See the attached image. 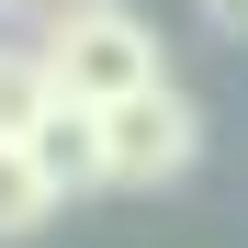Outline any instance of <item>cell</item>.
I'll use <instances>...</instances> for the list:
<instances>
[{
    "instance_id": "cell-6",
    "label": "cell",
    "mask_w": 248,
    "mask_h": 248,
    "mask_svg": "<svg viewBox=\"0 0 248 248\" xmlns=\"http://www.w3.org/2000/svg\"><path fill=\"white\" fill-rule=\"evenodd\" d=\"M203 23H215L226 46H248V0H203Z\"/></svg>"
},
{
    "instance_id": "cell-3",
    "label": "cell",
    "mask_w": 248,
    "mask_h": 248,
    "mask_svg": "<svg viewBox=\"0 0 248 248\" xmlns=\"http://www.w3.org/2000/svg\"><path fill=\"white\" fill-rule=\"evenodd\" d=\"M23 170L46 181V203L102 192V124H91V113H68V102H46V113H34V136H23Z\"/></svg>"
},
{
    "instance_id": "cell-1",
    "label": "cell",
    "mask_w": 248,
    "mask_h": 248,
    "mask_svg": "<svg viewBox=\"0 0 248 248\" xmlns=\"http://www.w3.org/2000/svg\"><path fill=\"white\" fill-rule=\"evenodd\" d=\"M34 68H46V102L68 113H113L124 91H158V34L124 12V0H68V12L34 34Z\"/></svg>"
},
{
    "instance_id": "cell-7",
    "label": "cell",
    "mask_w": 248,
    "mask_h": 248,
    "mask_svg": "<svg viewBox=\"0 0 248 248\" xmlns=\"http://www.w3.org/2000/svg\"><path fill=\"white\" fill-rule=\"evenodd\" d=\"M0 12H12V23H57L68 0H0Z\"/></svg>"
},
{
    "instance_id": "cell-4",
    "label": "cell",
    "mask_w": 248,
    "mask_h": 248,
    "mask_svg": "<svg viewBox=\"0 0 248 248\" xmlns=\"http://www.w3.org/2000/svg\"><path fill=\"white\" fill-rule=\"evenodd\" d=\"M34 113H46V68H34V46H0V147H23Z\"/></svg>"
},
{
    "instance_id": "cell-5",
    "label": "cell",
    "mask_w": 248,
    "mask_h": 248,
    "mask_svg": "<svg viewBox=\"0 0 248 248\" xmlns=\"http://www.w3.org/2000/svg\"><path fill=\"white\" fill-rule=\"evenodd\" d=\"M57 203H46V181L23 170V147H0V237H34Z\"/></svg>"
},
{
    "instance_id": "cell-2",
    "label": "cell",
    "mask_w": 248,
    "mask_h": 248,
    "mask_svg": "<svg viewBox=\"0 0 248 248\" xmlns=\"http://www.w3.org/2000/svg\"><path fill=\"white\" fill-rule=\"evenodd\" d=\"M91 124H102V181H113V192H158V181H181L192 158H203V113H192L181 79L124 91V102L91 113Z\"/></svg>"
}]
</instances>
